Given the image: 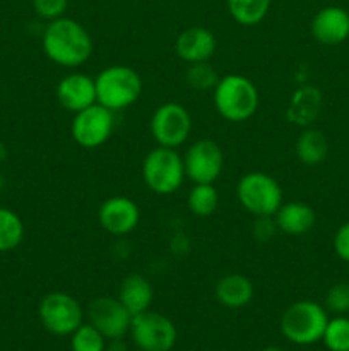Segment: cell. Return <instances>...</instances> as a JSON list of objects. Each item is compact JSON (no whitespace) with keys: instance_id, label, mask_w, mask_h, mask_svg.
Instances as JSON below:
<instances>
[{"instance_id":"1","label":"cell","mask_w":349,"mask_h":351,"mask_svg":"<svg viewBox=\"0 0 349 351\" xmlns=\"http://www.w3.org/2000/svg\"><path fill=\"white\" fill-rule=\"evenodd\" d=\"M41 47L48 60L65 69L81 67L94 51L89 31L79 21L67 16L48 21L41 36Z\"/></svg>"},{"instance_id":"2","label":"cell","mask_w":349,"mask_h":351,"mask_svg":"<svg viewBox=\"0 0 349 351\" xmlns=\"http://www.w3.org/2000/svg\"><path fill=\"white\" fill-rule=\"evenodd\" d=\"M216 112L231 123H242L252 119L259 110V89L252 79L243 74H228L219 77L212 89Z\"/></svg>"},{"instance_id":"3","label":"cell","mask_w":349,"mask_h":351,"mask_svg":"<svg viewBox=\"0 0 349 351\" xmlns=\"http://www.w3.org/2000/svg\"><path fill=\"white\" fill-rule=\"evenodd\" d=\"M96 103L112 112H122L142 95V77L129 65H108L94 77Z\"/></svg>"},{"instance_id":"4","label":"cell","mask_w":349,"mask_h":351,"mask_svg":"<svg viewBox=\"0 0 349 351\" xmlns=\"http://www.w3.org/2000/svg\"><path fill=\"white\" fill-rule=\"evenodd\" d=\"M142 180L156 195H171L180 191L185 182L183 156L173 147L157 146L144 156Z\"/></svg>"},{"instance_id":"5","label":"cell","mask_w":349,"mask_h":351,"mask_svg":"<svg viewBox=\"0 0 349 351\" xmlns=\"http://www.w3.org/2000/svg\"><path fill=\"white\" fill-rule=\"evenodd\" d=\"M325 307L311 300H298L281 315L279 328L284 338L293 345L308 346L320 341L327 328Z\"/></svg>"},{"instance_id":"6","label":"cell","mask_w":349,"mask_h":351,"mask_svg":"<svg viewBox=\"0 0 349 351\" xmlns=\"http://www.w3.org/2000/svg\"><path fill=\"white\" fill-rule=\"evenodd\" d=\"M236 199L248 215L274 216L284 202L283 189L266 171H248L236 184Z\"/></svg>"},{"instance_id":"7","label":"cell","mask_w":349,"mask_h":351,"mask_svg":"<svg viewBox=\"0 0 349 351\" xmlns=\"http://www.w3.org/2000/svg\"><path fill=\"white\" fill-rule=\"evenodd\" d=\"M38 315L48 332L55 336H70L81 324H84L86 312L77 298L65 291H51L41 298Z\"/></svg>"},{"instance_id":"8","label":"cell","mask_w":349,"mask_h":351,"mask_svg":"<svg viewBox=\"0 0 349 351\" xmlns=\"http://www.w3.org/2000/svg\"><path fill=\"white\" fill-rule=\"evenodd\" d=\"M149 129L157 146L177 149L190 137L192 115L181 103L166 101L154 110Z\"/></svg>"},{"instance_id":"9","label":"cell","mask_w":349,"mask_h":351,"mask_svg":"<svg viewBox=\"0 0 349 351\" xmlns=\"http://www.w3.org/2000/svg\"><path fill=\"white\" fill-rule=\"evenodd\" d=\"M129 332L140 351H170L178 338L173 321L151 308L133 315Z\"/></svg>"},{"instance_id":"10","label":"cell","mask_w":349,"mask_h":351,"mask_svg":"<svg viewBox=\"0 0 349 351\" xmlns=\"http://www.w3.org/2000/svg\"><path fill=\"white\" fill-rule=\"evenodd\" d=\"M115 130V112L99 103L74 113L70 123L72 139L84 149H96L112 137Z\"/></svg>"},{"instance_id":"11","label":"cell","mask_w":349,"mask_h":351,"mask_svg":"<svg viewBox=\"0 0 349 351\" xmlns=\"http://www.w3.org/2000/svg\"><path fill=\"white\" fill-rule=\"evenodd\" d=\"M183 165L192 184H214L224 168V154L216 141L198 139L185 151Z\"/></svg>"},{"instance_id":"12","label":"cell","mask_w":349,"mask_h":351,"mask_svg":"<svg viewBox=\"0 0 349 351\" xmlns=\"http://www.w3.org/2000/svg\"><path fill=\"white\" fill-rule=\"evenodd\" d=\"M86 317L106 339H122L130 331L132 314L118 297H96L86 308Z\"/></svg>"},{"instance_id":"13","label":"cell","mask_w":349,"mask_h":351,"mask_svg":"<svg viewBox=\"0 0 349 351\" xmlns=\"http://www.w3.org/2000/svg\"><path fill=\"white\" fill-rule=\"evenodd\" d=\"M98 221L109 235L127 237L139 226L140 209L133 199L127 195H113L105 199L99 206Z\"/></svg>"},{"instance_id":"14","label":"cell","mask_w":349,"mask_h":351,"mask_svg":"<svg viewBox=\"0 0 349 351\" xmlns=\"http://www.w3.org/2000/svg\"><path fill=\"white\" fill-rule=\"evenodd\" d=\"M55 95L64 110L70 113L81 112L96 103L94 77L84 72H70L58 81Z\"/></svg>"},{"instance_id":"15","label":"cell","mask_w":349,"mask_h":351,"mask_svg":"<svg viewBox=\"0 0 349 351\" xmlns=\"http://www.w3.org/2000/svg\"><path fill=\"white\" fill-rule=\"evenodd\" d=\"M218 40L211 29L204 26H190L174 40V51L187 64L209 62L216 53Z\"/></svg>"},{"instance_id":"16","label":"cell","mask_w":349,"mask_h":351,"mask_svg":"<svg viewBox=\"0 0 349 351\" xmlns=\"http://www.w3.org/2000/svg\"><path fill=\"white\" fill-rule=\"evenodd\" d=\"M311 34L322 45H339L349 38V12L328 5L318 10L311 21Z\"/></svg>"},{"instance_id":"17","label":"cell","mask_w":349,"mask_h":351,"mask_svg":"<svg viewBox=\"0 0 349 351\" xmlns=\"http://www.w3.org/2000/svg\"><path fill=\"white\" fill-rule=\"evenodd\" d=\"M322 110V93L317 86H300L286 106V119L293 125L310 127Z\"/></svg>"},{"instance_id":"18","label":"cell","mask_w":349,"mask_h":351,"mask_svg":"<svg viewBox=\"0 0 349 351\" xmlns=\"http://www.w3.org/2000/svg\"><path fill=\"white\" fill-rule=\"evenodd\" d=\"M274 221L279 232L291 237H300L313 228L317 223V215L307 202L291 201L281 204V208L274 215Z\"/></svg>"},{"instance_id":"19","label":"cell","mask_w":349,"mask_h":351,"mask_svg":"<svg viewBox=\"0 0 349 351\" xmlns=\"http://www.w3.org/2000/svg\"><path fill=\"white\" fill-rule=\"evenodd\" d=\"M216 300L226 308H243L253 300L255 288L250 278L240 273L224 274L214 287Z\"/></svg>"},{"instance_id":"20","label":"cell","mask_w":349,"mask_h":351,"mask_svg":"<svg viewBox=\"0 0 349 351\" xmlns=\"http://www.w3.org/2000/svg\"><path fill=\"white\" fill-rule=\"evenodd\" d=\"M118 300L133 315L151 308L154 300V288L144 274L130 273L122 280L118 288Z\"/></svg>"},{"instance_id":"21","label":"cell","mask_w":349,"mask_h":351,"mask_svg":"<svg viewBox=\"0 0 349 351\" xmlns=\"http://www.w3.org/2000/svg\"><path fill=\"white\" fill-rule=\"evenodd\" d=\"M294 153L305 167H317V165L324 163L328 154L327 137L322 130L305 127L303 132L296 137Z\"/></svg>"},{"instance_id":"22","label":"cell","mask_w":349,"mask_h":351,"mask_svg":"<svg viewBox=\"0 0 349 351\" xmlns=\"http://www.w3.org/2000/svg\"><path fill=\"white\" fill-rule=\"evenodd\" d=\"M272 0H226L229 16L242 26L252 27L262 23L270 10Z\"/></svg>"},{"instance_id":"23","label":"cell","mask_w":349,"mask_h":351,"mask_svg":"<svg viewBox=\"0 0 349 351\" xmlns=\"http://www.w3.org/2000/svg\"><path fill=\"white\" fill-rule=\"evenodd\" d=\"M219 206V192L214 184H194L187 197V208L197 218H209Z\"/></svg>"},{"instance_id":"24","label":"cell","mask_w":349,"mask_h":351,"mask_svg":"<svg viewBox=\"0 0 349 351\" xmlns=\"http://www.w3.org/2000/svg\"><path fill=\"white\" fill-rule=\"evenodd\" d=\"M24 239V223L16 211L0 208V252L17 249Z\"/></svg>"},{"instance_id":"25","label":"cell","mask_w":349,"mask_h":351,"mask_svg":"<svg viewBox=\"0 0 349 351\" xmlns=\"http://www.w3.org/2000/svg\"><path fill=\"white\" fill-rule=\"evenodd\" d=\"M185 79L195 91H212L218 84L219 74L209 62H198V64H188Z\"/></svg>"},{"instance_id":"26","label":"cell","mask_w":349,"mask_h":351,"mask_svg":"<svg viewBox=\"0 0 349 351\" xmlns=\"http://www.w3.org/2000/svg\"><path fill=\"white\" fill-rule=\"evenodd\" d=\"M322 341L328 351H349V319L344 315L328 319Z\"/></svg>"},{"instance_id":"27","label":"cell","mask_w":349,"mask_h":351,"mask_svg":"<svg viewBox=\"0 0 349 351\" xmlns=\"http://www.w3.org/2000/svg\"><path fill=\"white\" fill-rule=\"evenodd\" d=\"M108 339L88 322L81 324L70 335V348L72 351H105Z\"/></svg>"},{"instance_id":"28","label":"cell","mask_w":349,"mask_h":351,"mask_svg":"<svg viewBox=\"0 0 349 351\" xmlns=\"http://www.w3.org/2000/svg\"><path fill=\"white\" fill-rule=\"evenodd\" d=\"M325 311L335 315H344L349 312V283H337L328 288L325 295Z\"/></svg>"},{"instance_id":"29","label":"cell","mask_w":349,"mask_h":351,"mask_svg":"<svg viewBox=\"0 0 349 351\" xmlns=\"http://www.w3.org/2000/svg\"><path fill=\"white\" fill-rule=\"evenodd\" d=\"M68 0H33V9L36 16L44 21H53L64 17L67 12Z\"/></svg>"},{"instance_id":"30","label":"cell","mask_w":349,"mask_h":351,"mask_svg":"<svg viewBox=\"0 0 349 351\" xmlns=\"http://www.w3.org/2000/svg\"><path fill=\"white\" fill-rule=\"evenodd\" d=\"M279 232L277 230L276 221H274V216H260V218H255V223H253V237L260 242H267V240L272 239L276 233Z\"/></svg>"},{"instance_id":"31","label":"cell","mask_w":349,"mask_h":351,"mask_svg":"<svg viewBox=\"0 0 349 351\" xmlns=\"http://www.w3.org/2000/svg\"><path fill=\"white\" fill-rule=\"evenodd\" d=\"M334 250L337 257L344 263H349V221L339 226L334 235Z\"/></svg>"},{"instance_id":"32","label":"cell","mask_w":349,"mask_h":351,"mask_svg":"<svg viewBox=\"0 0 349 351\" xmlns=\"http://www.w3.org/2000/svg\"><path fill=\"white\" fill-rule=\"evenodd\" d=\"M105 351H129V346L125 345V341L122 339H108L106 343Z\"/></svg>"},{"instance_id":"33","label":"cell","mask_w":349,"mask_h":351,"mask_svg":"<svg viewBox=\"0 0 349 351\" xmlns=\"http://www.w3.org/2000/svg\"><path fill=\"white\" fill-rule=\"evenodd\" d=\"M5 158H7V147H5V144L0 143V163H2Z\"/></svg>"},{"instance_id":"34","label":"cell","mask_w":349,"mask_h":351,"mask_svg":"<svg viewBox=\"0 0 349 351\" xmlns=\"http://www.w3.org/2000/svg\"><path fill=\"white\" fill-rule=\"evenodd\" d=\"M262 351H284V350L277 348V346H267V348H263Z\"/></svg>"},{"instance_id":"35","label":"cell","mask_w":349,"mask_h":351,"mask_svg":"<svg viewBox=\"0 0 349 351\" xmlns=\"http://www.w3.org/2000/svg\"><path fill=\"white\" fill-rule=\"evenodd\" d=\"M2 185H3V178H2V175H0V189H2Z\"/></svg>"}]
</instances>
